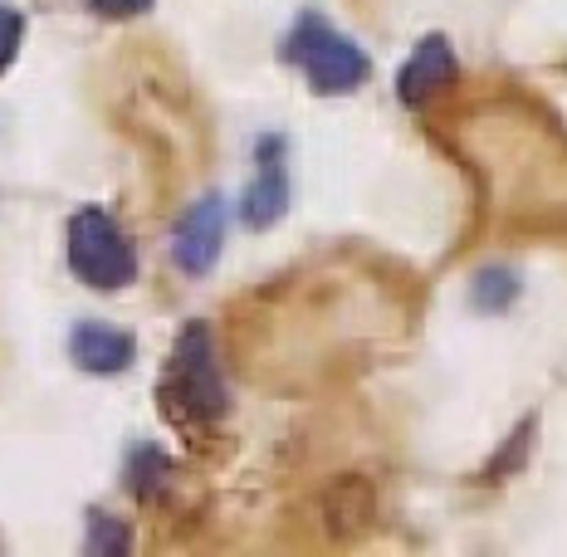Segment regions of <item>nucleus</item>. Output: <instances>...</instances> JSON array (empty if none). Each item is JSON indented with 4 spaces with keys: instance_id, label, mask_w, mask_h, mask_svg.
I'll return each instance as SVG.
<instances>
[{
    "instance_id": "f257e3e1",
    "label": "nucleus",
    "mask_w": 567,
    "mask_h": 557,
    "mask_svg": "<svg viewBox=\"0 0 567 557\" xmlns=\"http://www.w3.org/2000/svg\"><path fill=\"white\" fill-rule=\"evenodd\" d=\"M284 54H289V64L303 69V79H309L318 93H352L368 84V74H372L358 40L333 30L323 16H303L299 25L289 30V40H284Z\"/></svg>"
},
{
    "instance_id": "f03ea898",
    "label": "nucleus",
    "mask_w": 567,
    "mask_h": 557,
    "mask_svg": "<svg viewBox=\"0 0 567 557\" xmlns=\"http://www.w3.org/2000/svg\"><path fill=\"white\" fill-rule=\"evenodd\" d=\"M69 265L89 289H127L137 279V250L127 230L103 206H84L69 220Z\"/></svg>"
},
{
    "instance_id": "7ed1b4c3",
    "label": "nucleus",
    "mask_w": 567,
    "mask_h": 557,
    "mask_svg": "<svg viewBox=\"0 0 567 557\" xmlns=\"http://www.w3.org/2000/svg\"><path fill=\"white\" fill-rule=\"evenodd\" d=\"M162 401L176 421H216L226 411V386H220V367L210 352V333L206 328H186L182 342L172 352L167 382H162Z\"/></svg>"
},
{
    "instance_id": "20e7f679",
    "label": "nucleus",
    "mask_w": 567,
    "mask_h": 557,
    "mask_svg": "<svg viewBox=\"0 0 567 557\" xmlns=\"http://www.w3.org/2000/svg\"><path fill=\"white\" fill-rule=\"evenodd\" d=\"M220 240H226V200L200 196L172 230V259L186 275H206L220 259Z\"/></svg>"
},
{
    "instance_id": "39448f33",
    "label": "nucleus",
    "mask_w": 567,
    "mask_h": 557,
    "mask_svg": "<svg viewBox=\"0 0 567 557\" xmlns=\"http://www.w3.org/2000/svg\"><path fill=\"white\" fill-rule=\"evenodd\" d=\"M69 352L84 372H99V377H113V372H127L137 358V342L127 333H113L103 323H79L74 338H69Z\"/></svg>"
},
{
    "instance_id": "423d86ee",
    "label": "nucleus",
    "mask_w": 567,
    "mask_h": 557,
    "mask_svg": "<svg viewBox=\"0 0 567 557\" xmlns=\"http://www.w3.org/2000/svg\"><path fill=\"white\" fill-rule=\"evenodd\" d=\"M455 79V54L451 44L441 40V34H431V40L416 44V54L406 59V69H401V99L406 103H425L431 93H441L445 84Z\"/></svg>"
},
{
    "instance_id": "0eeeda50",
    "label": "nucleus",
    "mask_w": 567,
    "mask_h": 557,
    "mask_svg": "<svg viewBox=\"0 0 567 557\" xmlns=\"http://www.w3.org/2000/svg\"><path fill=\"white\" fill-rule=\"evenodd\" d=\"M284 200H289V182H284L279 142H265V162H259V176H255L250 192H245V225L265 230L269 220L284 216Z\"/></svg>"
},
{
    "instance_id": "6e6552de",
    "label": "nucleus",
    "mask_w": 567,
    "mask_h": 557,
    "mask_svg": "<svg viewBox=\"0 0 567 557\" xmlns=\"http://www.w3.org/2000/svg\"><path fill=\"white\" fill-rule=\"evenodd\" d=\"M20 40H25V16H20L16 6H0V74L16 64Z\"/></svg>"
},
{
    "instance_id": "1a4fd4ad",
    "label": "nucleus",
    "mask_w": 567,
    "mask_h": 557,
    "mask_svg": "<svg viewBox=\"0 0 567 557\" xmlns=\"http://www.w3.org/2000/svg\"><path fill=\"white\" fill-rule=\"evenodd\" d=\"M89 10L103 20H133L142 10H152V0H89Z\"/></svg>"
}]
</instances>
